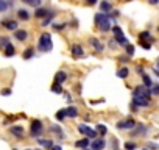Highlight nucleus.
<instances>
[{
  "label": "nucleus",
  "mask_w": 159,
  "mask_h": 150,
  "mask_svg": "<svg viewBox=\"0 0 159 150\" xmlns=\"http://www.w3.org/2000/svg\"><path fill=\"white\" fill-rule=\"evenodd\" d=\"M3 27H5L7 30L17 31V22H16V21H3Z\"/></svg>",
  "instance_id": "obj_15"
},
{
  "label": "nucleus",
  "mask_w": 159,
  "mask_h": 150,
  "mask_svg": "<svg viewBox=\"0 0 159 150\" xmlns=\"http://www.w3.org/2000/svg\"><path fill=\"white\" fill-rule=\"evenodd\" d=\"M14 38H16L17 41L24 42V41H27V38H28V33H27L25 30H17V31H14Z\"/></svg>",
  "instance_id": "obj_14"
},
{
  "label": "nucleus",
  "mask_w": 159,
  "mask_h": 150,
  "mask_svg": "<svg viewBox=\"0 0 159 150\" xmlns=\"http://www.w3.org/2000/svg\"><path fill=\"white\" fill-rule=\"evenodd\" d=\"M55 14H56V13L50 11V14H48V16L44 19V22H42V27H47V25H50V24H52V19L55 17Z\"/></svg>",
  "instance_id": "obj_30"
},
{
  "label": "nucleus",
  "mask_w": 159,
  "mask_h": 150,
  "mask_svg": "<svg viewBox=\"0 0 159 150\" xmlns=\"http://www.w3.org/2000/svg\"><path fill=\"white\" fill-rule=\"evenodd\" d=\"M125 49H126V53H128V56H133V55H134V45L128 44Z\"/></svg>",
  "instance_id": "obj_39"
},
{
  "label": "nucleus",
  "mask_w": 159,
  "mask_h": 150,
  "mask_svg": "<svg viewBox=\"0 0 159 150\" xmlns=\"http://www.w3.org/2000/svg\"><path fill=\"white\" fill-rule=\"evenodd\" d=\"M100 10H102V13H111L112 11V5H111V2H108V0H105V2H102L100 3Z\"/></svg>",
  "instance_id": "obj_16"
},
{
  "label": "nucleus",
  "mask_w": 159,
  "mask_h": 150,
  "mask_svg": "<svg viewBox=\"0 0 159 150\" xmlns=\"http://www.w3.org/2000/svg\"><path fill=\"white\" fill-rule=\"evenodd\" d=\"M14 53H16L14 45H13V44H8V45L5 47V56H13Z\"/></svg>",
  "instance_id": "obj_27"
},
{
  "label": "nucleus",
  "mask_w": 159,
  "mask_h": 150,
  "mask_svg": "<svg viewBox=\"0 0 159 150\" xmlns=\"http://www.w3.org/2000/svg\"><path fill=\"white\" fill-rule=\"evenodd\" d=\"M24 59H30V58H33L34 56V49H31V47H28L25 52H24Z\"/></svg>",
  "instance_id": "obj_28"
},
{
  "label": "nucleus",
  "mask_w": 159,
  "mask_h": 150,
  "mask_svg": "<svg viewBox=\"0 0 159 150\" xmlns=\"http://www.w3.org/2000/svg\"><path fill=\"white\" fill-rule=\"evenodd\" d=\"M151 89L145 88L143 85L140 86H136V89L133 91V103L136 106H140V108H147L150 105V100H151Z\"/></svg>",
  "instance_id": "obj_1"
},
{
  "label": "nucleus",
  "mask_w": 159,
  "mask_h": 150,
  "mask_svg": "<svg viewBox=\"0 0 159 150\" xmlns=\"http://www.w3.org/2000/svg\"><path fill=\"white\" fill-rule=\"evenodd\" d=\"M36 141H38V142H39L42 147H45V148H50V150L53 148V142H52L50 139H42V138H38Z\"/></svg>",
  "instance_id": "obj_21"
},
{
  "label": "nucleus",
  "mask_w": 159,
  "mask_h": 150,
  "mask_svg": "<svg viewBox=\"0 0 159 150\" xmlns=\"http://www.w3.org/2000/svg\"><path fill=\"white\" fill-rule=\"evenodd\" d=\"M148 2H150L151 5H157V3H159V0H148Z\"/></svg>",
  "instance_id": "obj_45"
},
{
  "label": "nucleus",
  "mask_w": 159,
  "mask_h": 150,
  "mask_svg": "<svg viewBox=\"0 0 159 150\" xmlns=\"http://www.w3.org/2000/svg\"><path fill=\"white\" fill-rule=\"evenodd\" d=\"M109 145L112 147V150H119V141H117L116 138H112V139H111V142H109Z\"/></svg>",
  "instance_id": "obj_36"
},
{
  "label": "nucleus",
  "mask_w": 159,
  "mask_h": 150,
  "mask_svg": "<svg viewBox=\"0 0 159 150\" xmlns=\"http://www.w3.org/2000/svg\"><path fill=\"white\" fill-rule=\"evenodd\" d=\"M157 31H159V27H157Z\"/></svg>",
  "instance_id": "obj_53"
},
{
  "label": "nucleus",
  "mask_w": 159,
  "mask_h": 150,
  "mask_svg": "<svg viewBox=\"0 0 159 150\" xmlns=\"http://www.w3.org/2000/svg\"><path fill=\"white\" fill-rule=\"evenodd\" d=\"M52 92H55V94H61V92H62V88H61V85H58V83H53V86H52Z\"/></svg>",
  "instance_id": "obj_34"
},
{
  "label": "nucleus",
  "mask_w": 159,
  "mask_h": 150,
  "mask_svg": "<svg viewBox=\"0 0 159 150\" xmlns=\"http://www.w3.org/2000/svg\"><path fill=\"white\" fill-rule=\"evenodd\" d=\"M66 100H67L69 103L72 102V97H70V94H69V92H66Z\"/></svg>",
  "instance_id": "obj_44"
},
{
  "label": "nucleus",
  "mask_w": 159,
  "mask_h": 150,
  "mask_svg": "<svg viewBox=\"0 0 159 150\" xmlns=\"http://www.w3.org/2000/svg\"><path fill=\"white\" fill-rule=\"evenodd\" d=\"M91 45L97 50V52H103V44L98 41V39H95V38H91Z\"/></svg>",
  "instance_id": "obj_20"
},
{
  "label": "nucleus",
  "mask_w": 159,
  "mask_h": 150,
  "mask_svg": "<svg viewBox=\"0 0 159 150\" xmlns=\"http://www.w3.org/2000/svg\"><path fill=\"white\" fill-rule=\"evenodd\" d=\"M140 42V45L145 49V50H150L151 49V42H147V41H139Z\"/></svg>",
  "instance_id": "obj_40"
},
{
  "label": "nucleus",
  "mask_w": 159,
  "mask_h": 150,
  "mask_svg": "<svg viewBox=\"0 0 159 150\" xmlns=\"http://www.w3.org/2000/svg\"><path fill=\"white\" fill-rule=\"evenodd\" d=\"M156 69H157V70H159V61H157V66H156Z\"/></svg>",
  "instance_id": "obj_48"
},
{
  "label": "nucleus",
  "mask_w": 159,
  "mask_h": 150,
  "mask_svg": "<svg viewBox=\"0 0 159 150\" xmlns=\"http://www.w3.org/2000/svg\"><path fill=\"white\" fill-rule=\"evenodd\" d=\"M22 2L28 3L30 7H34V8H39V5L42 3V0H22Z\"/></svg>",
  "instance_id": "obj_31"
},
{
  "label": "nucleus",
  "mask_w": 159,
  "mask_h": 150,
  "mask_svg": "<svg viewBox=\"0 0 159 150\" xmlns=\"http://www.w3.org/2000/svg\"><path fill=\"white\" fill-rule=\"evenodd\" d=\"M78 131L81 133V134H84L86 138H89V139L97 138V131H95V130H92L89 125H84V124H81V125L78 127Z\"/></svg>",
  "instance_id": "obj_6"
},
{
  "label": "nucleus",
  "mask_w": 159,
  "mask_h": 150,
  "mask_svg": "<svg viewBox=\"0 0 159 150\" xmlns=\"http://www.w3.org/2000/svg\"><path fill=\"white\" fill-rule=\"evenodd\" d=\"M95 25H97L98 30L103 31V33L112 30V27H114L111 16H109V14H105V13H97V14H95Z\"/></svg>",
  "instance_id": "obj_2"
},
{
  "label": "nucleus",
  "mask_w": 159,
  "mask_h": 150,
  "mask_svg": "<svg viewBox=\"0 0 159 150\" xmlns=\"http://www.w3.org/2000/svg\"><path fill=\"white\" fill-rule=\"evenodd\" d=\"M66 25H67V24L61 22V24H53L52 27H53V30H55V31H62V30L66 28Z\"/></svg>",
  "instance_id": "obj_33"
},
{
  "label": "nucleus",
  "mask_w": 159,
  "mask_h": 150,
  "mask_svg": "<svg viewBox=\"0 0 159 150\" xmlns=\"http://www.w3.org/2000/svg\"><path fill=\"white\" fill-rule=\"evenodd\" d=\"M139 41H148V42H153V36L150 35V31H140L139 33Z\"/></svg>",
  "instance_id": "obj_18"
},
{
  "label": "nucleus",
  "mask_w": 159,
  "mask_h": 150,
  "mask_svg": "<svg viewBox=\"0 0 159 150\" xmlns=\"http://www.w3.org/2000/svg\"><path fill=\"white\" fill-rule=\"evenodd\" d=\"M13 150H17V148H13Z\"/></svg>",
  "instance_id": "obj_52"
},
{
  "label": "nucleus",
  "mask_w": 159,
  "mask_h": 150,
  "mask_svg": "<svg viewBox=\"0 0 159 150\" xmlns=\"http://www.w3.org/2000/svg\"><path fill=\"white\" fill-rule=\"evenodd\" d=\"M147 133H148V128H147L145 125H142V124H137V125L131 130V136H133V138L143 136V134H147Z\"/></svg>",
  "instance_id": "obj_8"
},
{
  "label": "nucleus",
  "mask_w": 159,
  "mask_h": 150,
  "mask_svg": "<svg viewBox=\"0 0 159 150\" xmlns=\"http://www.w3.org/2000/svg\"><path fill=\"white\" fill-rule=\"evenodd\" d=\"M95 131L100 134V138H103V136H106V133H108V128H106L103 124H98V125L95 127Z\"/></svg>",
  "instance_id": "obj_23"
},
{
  "label": "nucleus",
  "mask_w": 159,
  "mask_h": 150,
  "mask_svg": "<svg viewBox=\"0 0 159 150\" xmlns=\"http://www.w3.org/2000/svg\"><path fill=\"white\" fill-rule=\"evenodd\" d=\"M125 148H126V150H136V148H137V144L128 141V142H125Z\"/></svg>",
  "instance_id": "obj_35"
},
{
  "label": "nucleus",
  "mask_w": 159,
  "mask_h": 150,
  "mask_svg": "<svg viewBox=\"0 0 159 150\" xmlns=\"http://www.w3.org/2000/svg\"><path fill=\"white\" fill-rule=\"evenodd\" d=\"M17 17H19L20 21H28V19H30V13H28L27 10H19V11H17Z\"/></svg>",
  "instance_id": "obj_25"
},
{
  "label": "nucleus",
  "mask_w": 159,
  "mask_h": 150,
  "mask_svg": "<svg viewBox=\"0 0 159 150\" xmlns=\"http://www.w3.org/2000/svg\"><path fill=\"white\" fill-rule=\"evenodd\" d=\"M27 150H31V148H27Z\"/></svg>",
  "instance_id": "obj_51"
},
{
  "label": "nucleus",
  "mask_w": 159,
  "mask_h": 150,
  "mask_svg": "<svg viewBox=\"0 0 159 150\" xmlns=\"http://www.w3.org/2000/svg\"><path fill=\"white\" fill-rule=\"evenodd\" d=\"M142 82H143V86H145V88H148V89H151V88H153V83H151V78L148 77V75H147V73H143V75H142Z\"/></svg>",
  "instance_id": "obj_26"
},
{
  "label": "nucleus",
  "mask_w": 159,
  "mask_h": 150,
  "mask_svg": "<svg viewBox=\"0 0 159 150\" xmlns=\"http://www.w3.org/2000/svg\"><path fill=\"white\" fill-rule=\"evenodd\" d=\"M11 94V89H3L2 91V96H10Z\"/></svg>",
  "instance_id": "obj_42"
},
{
  "label": "nucleus",
  "mask_w": 159,
  "mask_h": 150,
  "mask_svg": "<svg viewBox=\"0 0 159 150\" xmlns=\"http://www.w3.org/2000/svg\"><path fill=\"white\" fill-rule=\"evenodd\" d=\"M126 2H129V0H126Z\"/></svg>",
  "instance_id": "obj_54"
},
{
  "label": "nucleus",
  "mask_w": 159,
  "mask_h": 150,
  "mask_svg": "<svg viewBox=\"0 0 159 150\" xmlns=\"http://www.w3.org/2000/svg\"><path fill=\"white\" fill-rule=\"evenodd\" d=\"M151 92H153L154 96H159V85H153V88H151Z\"/></svg>",
  "instance_id": "obj_41"
},
{
  "label": "nucleus",
  "mask_w": 159,
  "mask_h": 150,
  "mask_svg": "<svg viewBox=\"0 0 159 150\" xmlns=\"http://www.w3.org/2000/svg\"><path fill=\"white\" fill-rule=\"evenodd\" d=\"M72 56H75V58L84 56V49L80 45V44H73V45H72Z\"/></svg>",
  "instance_id": "obj_10"
},
{
  "label": "nucleus",
  "mask_w": 159,
  "mask_h": 150,
  "mask_svg": "<svg viewBox=\"0 0 159 150\" xmlns=\"http://www.w3.org/2000/svg\"><path fill=\"white\" fill-rule=\"evenodd\" d=\"M38 49L41 52H50L53 49V42H52V36L48 33H42L38 42Z\"/></svg>",
  "instance_id": "obj_3"
},
{
  "label": "nucleus",
  "mask_w": 159,
  "mask_h": 150,
  "mask_svg": "<svg viewBox=\"0 0 159 150\" xmlns=\"http://www.w3.org/2000/svg\"><path fill=\"white\" fill-rule=\"evenodd\" d=\"M11 5H13V2H8V0H0V13H5Z\"/></svg>",
  "instance_id": "obj_24"
},
{
  "label": "nucleus",
  "mask_w": 159,
  "mask_h": 150,
  "mask_svg": "<svg viewBox=\"0 0 159 150\" xmlns=\"http://www.w3.org/2000/svg\"><path fill=\"white\" fill-rule=\"evenodd\" d=\"M66 113H67V117H76L78 116V108L76 106H69V108H66Z\"/></svg>",
  "instance_id": "obj_22"
},
{
  "label": "nucleus",
  "mask_w": 159,
  "mask_h": 150,
  "mask_svg": "<svg viewBox=\"0 0 159 150\" xmlns=\"http://www.w3.org/2000/svg\"><path fill=\"white\" fill-rule=\"evenodd\" d=\"M50 131H53V133H56V136H58V139H64V138H66V134H64V131L61 130V127H59V125H53V127L50 128Z\"/></svg>",
  "instance_id": "obj_19"
},
{
  "label": "nucleus",
  "mask_w": 159,
  "mask_h": 150,
  "mask_svg": "<svg viewBox=\"0 0 159 150\" xmlns=\"http://www.w3.org/2000/svg\"><path fill=\"white\" fill-rule=\"evenodd\" d=\"M111 31H112V35H114V39H116V42H117L119 45H125V47H126V45L129 44V42H128V39L125 38V35H123L122 28H120L119 25H114Z\"/></svg>",
  "instance_id": "obj_4"
},
{
  "label": "nucleus",
  "mask_w": 159,
  "mask_h": 150,
  "mask_svg": "<svg viewBox=\"0 0 159 150\" xmlns=\"http://www.w3.org/2000/svg\"><path fill=\"white\" fill-rule=\"evenodd\" d=\"M147 148H148V150H159V145H157L156 142H151V141H150V142L147 144Z\"/></svg>",
  "instance_id": "obj_37"
},
{
  "label": "nucleus",
  "mask_w": 159,
  "mask_h": 150,
  "mask_svg": "<svg viewBox=\"0 0 159 150\" xmlns=\"http://www.w3.org/2000/svg\"><path fill=\"white\" fill-rule=\"evenodd\" d=\"M30 131H31V136L38 139V138L41 136V133L44 131V125H42V122L38 120V119L33 120V122H31V128H30Z\"/></svg>",
  "instance_id": "obj_5"
},
{
  "label": "nucleus",
  "mask_w": 159,
  "mask_h": 150,
  "mask_svg": "<svg viewBox=\"0 0 159 150\" xmlns=\"http://www.w3.org/2000/svg\"><path fill=\"white\" fill-rule=\"evenodd\" d=\"M83 150H89V148H83Z\"/></svg>",
  "instance_id": "obj_50"
},
{
  "label": "nucleus",
  "mask_w": 159,
  "mask_h": 150,
  "mask_svg": "<svg viewBox=\"0 0 159 150\" xmlns=\"http://www.w3.org/2000/svg\"><path fill=\"white\" fill-rule=\"evenodd\" d=\"M116 44H117L116 41H109V47H116Z\"/></svg>",
  "instance_id": "obj_47"
},
{
  "label": "nucleus",
  "mask_w": 159,
  "mask_h": 150,
  "mask_svg": "<svg viewBox=\"0 0 159 150\" xmlns=\"http://www.w3.org/2000/svg\"><path fill=\"white\" fill-rule=\"evenodd\" d=\"M52 150H62V147H61V145H53Z\"/></svg>",
  "instance_id": "obj_46"
},
{
  "label": "nucleus",
  "mask_w": 159,
  "mask_h": 150,
  "mask_svg": "<svg viewBox=\"0 0 159 150\" xmlns=\"http://www.w3.org/2000/svg\"><path fill=\"white\" fill-rule=\"evenodd\" d=\"M10 44V39L7 38V36H3V38H0V47H7Z\"/></svg>",
  "instance_id": "obj_38"
},
{
  "label": "nucleus",
  "mask_w": 159,
  "mask_h": 150,
  "mask_svg": "<svg viewBox=\"0 0 159 150\" xmlns=\"http://www.w3.org/2000/svg\"><path fill=\"white\" fill-rule=\"evenodd\" d=\"M86 3L92 7V5H95V3H97V0H86Z\"/></svg>",
  "instance_id": "obj_43"
},
{
  "label": "nucleus",
  "mask_w": 159,
  "mask_h": 150,
  "mask_svg": "<svg viewBox=\"0 0 159 150\" xmlns=\"http://www.w3.org/2000/svg\"><path fill=\"white\" fill-rule=\"evenodd\" d=\"M66 80H67V73H66L64 70H59V72L55 75V83H58V85H62Z\"/></svg>",
  "instance_id": "obj_12"
},
{
  "label": "nucleus",
  "mask_w": 159,
  "mask_h": 150,
  "mask_svg": "<svg viewBox=\"0 0 159 150\" xmlns=\"http://www.w3.org/2000/svg\"><path fill=\"white\" fill-rule=\"evenodd\" d=\"M48 14H50V11H48V10H45V8H36V11H34V16H36L38 19L47 17Z\"/></svg>",
  "instance_id": "obj_17"
},
{
  "label": "nucleus",
  "mask_w": 159,
  "mask_h": 150,
  "mask_svg": "<svg viewBox=\"0 0 159 150\" xmlns=\"http://www.w3.org/2000/svg\"><path fill=\"white\" fill-rule=\"evenodd\" d=\"M128 73H129L128 67H122V69L117 72V77H119V78H126V77H128Z\"/></svg>",
  "instance_id": "obj_29"
},
{
  "label": "nucleus",
  "mask_w": 159,
  "mask_h": 150,
  "mask_svg": "<svg viewBox=\"0 0 159 150\" xmlns=\"http://www.w3.org/2000/svg\"><path fill=\"white\" fill-rule=\"evenodd\" d=\"M10 131H11V134H14L17 139H22L24 138V127H20V125H13L11 128H10Z\"/></svg>",
  "instance_id": "obj_11"
},
{
  "label": "nucleus",
  "mask_w": 159,
  "mask_h": 150,
  "mask_svg": "<svg viewBox=\"0 0 159 150\" xmlns=\"http://www.w3.org/2000/svg\"><path fill=\"white\" fill-rule=\"evenodd\" d=\"M89 145H91V139L89 138H83V139H80V141L75 142V147H78V148H88Z\"/></svg>",
  "instance_id": "obj_13"
},
{
  "label": "nucleus",
  "mask_w": 159,
  "mask_h": 150,
  "mask_svg": "<svg viewBox=\"0 0 159 150\" xmlns=\"http://www.w3.org/2000/svg\"><path fill=\"white\" fill-rule=\"evenodd\" d=\"M136 120L134 119H125V120H119L117 122V128L119 130H133L136 127Z\"/></svg>",
  "instance_id": "obj_7"
},
{
  "label": "nucleus",
  "mask_w": 159,
  "mask_h": 150,
  "mask_svg": "<svg viewBox=\"0 0 159 150\" xmlns=\"http://www.w3.org/2000/svg\"><path fill=\"white\" fill-rule=\"evenodd\" d=\"M106 147V141L105 138H95L92 142H91V150H103Z\"/></svg>",
  "instance_id": "obj_9"
},
{
  "label": "nucleus",
  "mask_w": 159,
  "mask_h": 150,
  "mask_svg": "<svg viewBox=\"0 0 159 150\" xmlns=\"http://www.w3.org/2000/svg\"><path fill=\"white\" fill-rule=\"evenodd\" d=\"M66 117H67V113H66V110H59V111L56 113V120H61V122H62Z\"/></svg>",
  "instance_id": "obj_32"
},
{
  "label": "nucleus",
  "mask_w": 159,
  "mask_h": 150,
  "mask_svg": "<svg viewBox=\"0 0 159 150\" xmlns=\"http://www.w3.org/2000/svg\"><path fill=\"white\" fill-rule=\"evenodd\" d=\"M142 150H148V148H147V147H143V148H142Z\"/></svg>",
  "instance_id": "obj_49"
}]
</instances>
